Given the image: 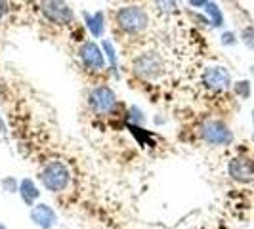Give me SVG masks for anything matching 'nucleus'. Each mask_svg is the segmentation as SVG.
<instances>
[{
    "mask_svg": "<svg viewBox=\"0 0 254 229\" xmlns=\"http://www.w3.org/2000/svg\"><path fill=\"white\" fill-rule=\"evenodd\" d=\"M115 23L127 35H141L149 27V13L141 6H123L115 12Z\"/></svg>",
    "mask_w": 254,
    "mask_h": 229,
    "instance_id": "nucleus-1",
    "label": "nucleus"
},
{
    "mask_svg": "<svg viewBox=\"0 0 254 229\" xmlns=\"http://www.w3.org/2000/svg\"><path fill=\"white\" fill-rule=\"evenodd\" d=\"M40 183L50 193H62L71 183V172L62 161H50L40 170Z\"/></svg>",
    "mask_w": 254,
    "mask_h": 229,
    "instance_id": "nucleus-2",
    "label": "nucleus"
},
{
    "mask_svg": "<svg viewBox=\"0 0 254 229\" xmlns=\"http://www.w3.org/2000/svg\"><path fill=\"white\" fill-rule=\"evenodd\" d=\"M134 73L143 80H157L165 73V59L159 52H143L134 59Z\"/></svg>",
    "mask_w": 254,
    "mask_h": 229,
    "instance_id": "nucleus-3",
    "label": "nucleus"
},
{
    "mask_svg": "<svg viewBox=\"0 0 254 229\" xmlns=\"http://www.w3.org/2000/svg\"><path fill=\"white\" fill-rule=\"evenodd\" d=\"M78 59L82 67L88 71V73H102L105 71V65L107 59L103 56V50L94 42V40H84L80 46H78Z\"/></svg>",
    "mask_w": 254,
    "mask_h": 229,
    "instance_id": "nucleus-4",
    "label": "nucleus"
},
{
    "mask_svg": "<svg viewBox=\"0 0 254 229\" xmlns=\"http://www.w3.org/2000/svg\"><path fill=\"white\" fill-rule=\"evenodd\" d=\"M88 105L90 109L100 116H105V114H111L115 111V107L119 105V100L115 96V92L109 86H96V88L90 90L88 94Z\"/></svg>",
    "mask_w": 254,
    "mask_h": 229,
    "instance_id": "nucleus-5",
    "label": "nucleus"
},
{
    "mask_svg": "<svg viewBox=\"0 0 254 229\" xmlns=\"http://www.w3.org/2000/svg\"><path fill=\"white\" fill-rule=\"evenodd\" d=\"M40 12L54 25H71L75 21V12L65 0H44Z\"/></svg>",
    "mask_w": 254,
    "mask_h": 229,
    "instance_id": "nucleus-6",
    "label": "nucleus"
},
{
    "mask_svg": "<svg viewBox=\"0 0 254 229\" xmlns=\"http://www.w3.org/2000/svg\"><path fill=\"white\" fill-rule=\"evenodd\" d=\"M201 138L208 145H229L233 141V134L222 120H206L201 126Z\"/></svg>",
    "mask_w": 254,
    "mask_h": 229,
    "instance_id": "nucleus-7",
    "label": "nucleus"
},
{
    "mask_svg": "<svg viewBox=\"0 0 254 229\" xmlns=\"http://www.w3.org/2000/svg\"><path fill=\"white\" fill-rule=\"evenodd\" d=\"M203 82L206 88L214 90V92H222V90H228L231 86V76L226 67H206L203 73Z\"/></svg>",
    "mask_w": 254,
    "mask_h": 229,
    "instance_id": "nucleus-8",
    "label": "nucleus"
},
{
    "mask_svg": "<svg viewBox=\"0 0 254 229\" xmlns=\"http://www.w3.org/2000/svg\"><path fill=\"white\" fill-rule=\"evenodd\" d=\"M29 216L33 220V224L38 226L40 229H52V228H56V224H58V214H56V210L46 203H38V204H35V206H31Z\"/></svg>",
    "mask_w": 254,
    "mask_h": 229,
    "instance_id": "nucleus-9",
    "label": "nucleus"
},
{
    "mask_svg": "<svg viewBox=\"0 0 254 229\" xmlns=\"http://www.w3.org/2000/svg\"><path fill=\"white\" fill-rule=\"evenodd\" d=\"M229 176L235 179V181H241V183H249L254 179V163L247 157H235L229 161Z\"/></svg>",
    "mask_w": 254,
    "mask_h": 229,
    "instance_id": "nucleus-10",
    "label": "nucleus"
},
{
    "mask_svg": "<svg viewBox=\"0 0 254 229\" xmlns=\"http://www.w3.org/2000/svg\"><path fill=\"white\" fill-rule=\"evenodd\" d=\"M82 17H84V23H86V29L90 31V35L94 38H102L105 35V12H96V13H88L82 12Z\"/></svg>",
    "mask_w": 254,
    "mask_h": 229,
    "instance_id": "nucleus-11",
    "label": "nucleus"
},
{
    "mask_svg": "<svg viewBox=\"0 0 254 229\" xmlns=\"http://www.w3.org/2000/svg\"><path fill=\"white\" fill-rule=\"evenodd\" d=\"M19 197L27 206H35L38 199H40V189L37 187V183L31 178H23L19 181Z\"/></svg>",
    "mask_w": 254,
    "mask_h": 229,
    "instance_id": "nucleus-12",
    "label": "nucleus"
},
{
    "mask_svg": "<svg viewBox=\"0 0 254 229\" xmlns=\"http://www.w3.org/2000/svg\"><path fill=\"white\" fill-rule=\"evenodd\" d=\"M204 12H206V15H208V21H210V25L212 27L224 25V13H222V10L218 8L216 2H210V0H208V4L204 6Z\"/></svg>",
    "mask_w": 254,
    "mask_h": 229,
    "instance_id": "nucleus-13",
    "label": "nucleus"
},
{
    "mask_svg": "<svg viewBox=\"0 0 254 229\" xmlns=\"http://www.w3.org/2000/svg\"><path fill=\"white\" fill-rule=\"evenodd\" d=\"M102 50H103L105 59H107L109 65H111V69H117V50H115V44L109 40V38H103Z\"/></svg>",
    "mask_w": 254,
    "mask_h": 229,
    "instance_id": "nucleus-14",
    "label": "nucleus"
},
{
    "mask_svg": "<svg viewBox=\"0 0 254 229\" xmlns=\"http://www.w3.org/2000/svg\"><path fill=\"white\" fill-rule=\"evenodd\" d=\"M0 185H2V189L6 191V193H10V195L19 191V181L13 178V176H6V178H2Z\"/></svg>",
    "mask_w": 254,
    "mask_h": 229,
    "instance_id": "nucleus-15",
    "label": "nucleus"
},
{
    "mask_svg": "<svg viewBox=\"0 0 254 229\" xmlns=\"http://www.w3.org/2000/svg\"><path fill=\"white\" fill-rule=\"evenodd\" d=\"M233 92L243 98V100H247L249 96H251V84H249V80H239V82H235L233 84Z\"/></svg>",
    "mask_w": 254,
    "mask_h": 229,
    "instance_id": "nucleus-16",
    "label": "nucleus"
},
{
    "mask_svg": "<svg viewBox=\"0 0 254 229\" xmlns=\"http://www.w3.org/2000/svg\"><path fill=\"white\" fill-rule=\"evenodd\" d=\"M243 42L249 46V48H253L254 50V29L251 27V29H247L245 33H243Z\"/></svg>",
    "mask_w": 254,
    "mask_h": 229,
    "instance_id": "nucleus-17",
    "label": "nucleus"
},
{
    "mask_svg": "<svg viewBox=\"0 0 254 229\" xmlns=\"http://www.w3.org/2000/svg\"><path fill=\"white\" fill-rule=\"evenodd\" d=\"M157 6L165 12H172L176 6H174V0H157Z\"/></svg>",
    "mask_w": 254,
    "mask_h": 229,
    "instance_id": "nucleus-18",
    "label": "nucleus"
},
{
    "mask_svg": "<svg viewBox=\"0 0 254 229\" xmlns=\"http://www.w3.org/2000/svg\"><path fill=\"white\" fill-rule=\"evenodd\" d=\"M188 4L193 6V8H204L208 4V0H188Z\"/></svg>",
    "mask_w": 254,
    "mask_h": 229,
    "instance_id": "nucleus-19",
    "label": "nucleus"
},
{
    "mask_svg": "<svg viewBox=\"0 0 254 229\" xmlns=\"http://www.w3.org/2000/svg\"><path fill=\"white\" fill-rule=\"evenodd\" d=\"M222 42H224V44H233V42H235L233 33H224V35H222Z\"/></svg>",
    "mask_w": 254,
    "mask_h": 229,
    "instance_id": "nucleus-20",
    "label": "nucleus"
},
{
    "mask_svg": "<svg viewBox=\"0 0 254 229\" xmlns=\"http://www.w3.org/2000/svg\"><path fill=\"white\" fill-rule=\"evenodd\" d=\"M8 13V2L6 0H0V19Z\"/></svg>",
    "mask_w": 254,
    "mask_h": 229,
    "instance_id": "nucleus-21",
    "label": "nucleus"
},
{
    "mask_svg": "<svg viewBox=\"0 0 254 229\" xmlns=\"http://www.w3.org/2000/svg\"><path fill=\"white\" fill-rule=\"evenodd\" d=\"M0 229H8V228H6V226H4V224H0Z\"/></svg>",
    "mask_w": 254,
    "mask_h": 229,
    "instance_id": "nucleus-22",
    "label": "nucleus"
},
{
    "mask_svg": "<svg viewBox=\"0 0 254 229\" xmlns=\"http://www.w3.org/2000/svg\"><path fill=\"white\" fill-rule=\"evenodd\" d=\"M253 122H254V111H253Z\"/></svg>",
    "mask_w": 254,
    "mask_h": 229,
    "instance_id": "nucleus-23",
    "label": "nucleus"
}]
</instances>
